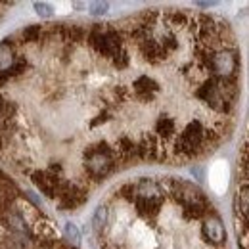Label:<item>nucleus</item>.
<instances>
[{
  "label": "nucleus",
  "instance_id": "obj_1",
  "mask_svg": "<svg viewBox=\"0 0 249 249\" xmlns=\"http://www.w3.org/2000/svg\"><path fill=\"white\" fill-rule=\"evenodd\" d=\"M85 167L94 178H104L113 169V156L106 144H98L85 154Z\"/></svg>",
  "mask_w": 249,
  "mask_h": 249
},
{
  "label": "nucleus",
  "instance_id": "obj_2",
  "mask_svg": "<svg viewBox=\"0 0 249 249\" xmlns=\"http://www.w3.org/2000/svg\"><path fill=\"white\" fill-rule=\"evenodd\" d=\"M209 67H211L213 75L218 77V81H228L238 69V58L230 50H218L211 56Z\"/></svg>",
  "mask_w": 249,
  "mask_h": 249
},
{
  "label": "nucleus",
  "instance_id": "obj_3",
  "mask_svg": "<svg viewBox=\"0 0 249 249\" xmlns=\"http://www.w3.org/2000/svg\"><path fill=\"white\" fill-rule=\"evenodd\" d=\"M90 44L106 58H115L121 52V36L115 31H98L96 29L90 35Z\"/></svg>",
  "mask_w": 249,
  "mask_h": 249
},
{
  "label": "nucleus",
  "instance_id": "obj_4",
  "mask_svg": "<svg viewBox=\"0 0 249 249\" xmlns=\"http://www.w3.org/2000/svg\"><path fill=\"white\" fill-rule=\"evenodd\" d=\"M203 138H205V128L201 126L199 121H192L186 128L180 132V138H178V148L182 152H194L196 148H199L203 144Z\"/></svg>",
  "mask_w": 249,
  "mask_h": 249
},
{
  "label": "nucleus",
  "instance_id": "obj_5",
  "mask_svg": "<svg viewBox=\"0 0 249 249\" xmlns=\"http://www.w3.org/2000/svg\"><path fill=\"white\" fill-rule=\"evenodd\" d=\"M201 232H203V236L207 238V242H211L213 246H220V244L226 242V230H224L220 218L215 217V215H211L209 218H205Z\"/></svg>",
  "mask_w": 249,
  "mask_h": 249
},
{
  "label": "nucleus",
  "instance_id": "obj_6",
  "mask_svg": "<svg viewBox=\"0 0 249 249\" xmlns=\"http://www.w3.org/2000/svg\"><path fill=\"white\" fill-rule=\"evenodd\" d=\"M33 182L36 184V188L46 196V197H56V192L60 186V178L54 177L48 171H36L33 173Z\"/></svg>",
  "mask_w": 249,
  "mask_h": 249
},
{
  "label": "nucleus",
  "instance_id": "obj_7",
  "mask_svg": "<svg viewBox=\"0 0 249 249\" xmlns=\"http://www.w3.org/2000/svg\"><path fill=\"white\" fill-rule=\"evenodd\" d=\"M132 192L136 194V197H142V199H159L161 197V186L154 180H148V178L140 180L132 188Z\"/></svg>",
  "mask_w": 249,
  "mask_h": 249
},
{
  "label": "nucleus",
  "instance_id": "obj_8",
  "mask_svg": "<svg viewBox=\"0 0 249 249\" xmlns=\"http://www.w3.org/2000/svg\"><path fill=\"white\" fill-rule=\"evenodd\" d=\"M16 65V54L10 42H0V75L10 73Z\"/></svg>",
  "mask_w": 249,
  "mask_h": 249
},
{
  "label": "nucleus",
  "instance_id": "obj_9",
  "mask_svg": "<svg viewBox=\"0 0 249 249\" xmlns=\"http://www.w3.org/2000/svg\"><path fill=\"white\" fill-rule=\"evenodd\" d=\"M134 90L136 94L140 96V98H154V94L159 90V87H157L156 81H152L150 77H140L136 83H134Z\"/></svg>",
  "mask_w": 249,
  "mask_h": 249
},
{
  "label": "nucleus",
  "instance_id": "obj_10",
  "mask_svg": "<svg viewBox=\"0 0 249 249\" xmlns=\"http://www.w3.org/2000/svg\"><path fill=\"white\" fill-rule=\"evenodd\" d=\"M161 203H163L161 197H159V199H142V197H136V207H138V211H140L142 215H148V217L159 213Z\"/></svg>",
  "mask_w": 249,
  "mask_h": 249
},
{
  "label": "nucleus",
  "instance_id": "obj_11",
  "mask_svg": "<svg viewBox=\"0 0 249 249\" xmlns=\"http://www.w3.org/2000/svg\"><path fill=\"white\" fill-rule=\"evenodd\" d=\"M106 220H107V209L104 207V205H100L98 209H96V213H94L92 217V226L96 232H100L104 226H106Z\"/></svg>",
  "mask_w": 249,
  "mask_h": 249
},
{
  "label": "nucleus",
  "instance_id": "obj_12",
  "mask_svg": "<svg viewBox=\"0 0 249 249\" xmlns=\"http://www.w3.org/2000/svg\"><path fill=\"white\" fill-rule=\"evenodd\" d=\"M157 132H161V134H171V132H175V121H173L171 117L159 119V123H157Z\"/></svg>",
  "mask_w": 249,
  "mask_h": 249
},
{
  "label": "nucleus",
  "instance_id": "obj_13",
  "mask_svg": "<svg viewBox=\"0 0 249 249\" xmlns=\"http://www.w3.org/2000/svg\"><path fill=\"white\" fill-rule=\"evenodd\" d=\"M21 35H23V40L35 42V40H38V36H40V25H29V27L23 29Z\"/></svg>",
  "mask_w": 249,
  "mask_h": 249
},
{
  "label": "nucleus",
  "instance_id": "obj_14",
  "mask_svg": "<svg viewBox=\"0 0 249 249\" xmlns=\"http://www.w3.org/2000/svg\"><path fill=\"white\" fill-rule=\"evenodd\" d=\"M107 12V2H94L90 4V14L92 16H100V14H106Z\"/></svg>",
  "mask_w": 249,
  "mask_h": 249
},
{
  "label": "nucleus",
  "instance_id": "obj_15",
  "mask_svg": "<svg viewBox=\"0 0 249 249\" xmlns=\"http://www.w3.org/2000/svg\"><path fill=\"white\" fill-rule=\"evenodd\" d=\"M35 8H36V12H38L40 16H44V18H50V16H52V8H50L46 2H35Z\"/></svg>",
  "mask_w": 249,
  "mask_h": 249
},
{
  "label": "nucleus",
  "instance_id": "obj_16",
  "mask_svg": "<svg viewBox=\"0 0 249 249\" xmlns=\"http://www.w3.org/2000/svg\"><path fill=\"white\" fill-rule=\"evenodd\" d=\"M65 236H67L69 240H77V238H79V230L75 228V224H71V222L65 224Z\"/></svg>",
  "mask_w": 249,
  "mask_h": 249
},
{
  "label": "nucleus",
  "instance_id": "obj_17",
  "mask_svg": "<svg viewBox=\"0 0 249 249\" xmlns=\"http://www.w3.org/2000/svg\"><path fill=\"white\" fill-rule=\"evenodd\" d=\"M4 104H6V100H2V96H0V115H2V109H4Z\"/></svg>",
  "mask_w": 249,
  "mask_h": 249
}]
</instances>
